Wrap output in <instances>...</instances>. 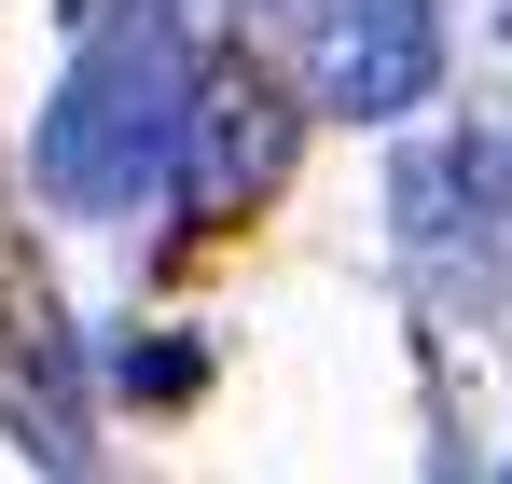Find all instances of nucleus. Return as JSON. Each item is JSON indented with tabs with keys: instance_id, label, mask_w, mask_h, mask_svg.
<instances>
[{
	"instance_id": "nucleus-1",
	"label": "nucleus",
	"mask_w": 512,
	"mask_h": 484,
	"mask_svg": "<svg viewBox=\"0 0 512 484\" xmlns=\"http://www.w3.org/2000/svg\"><path fill=\"white\" fill-rule=\"evenodd\" d=\"M180 97H194L180 14L111 0V14L84 28V56H70V83H56V111H42V139H28V180H42L70 222H125L139 194H167Z\"/></svg>"
},
{
	"instance_id": "nucleus-2",
	"label": "nucleus",
	"mask_w": 512,
	"mask_h": 484,
	"mask_svg": "<svg viewBox=\"0 0 512 484\" xmlns=\"http://www.w3.org/2000/svg\"><path fill=\"white\" fill-rule=\"evenodd\" d=\"M236 28L346 125H388L443 83V14L429 0H236Z\"/></svg>"
},
{
	"instance_id": "nucleus-3",
	"label": "nucleus",
	"mask_w": 512,
	"mask_h": 484,
	"mask_svg": "<svg viewBox=\"0 0 512 484\" xmlns=\"http://www.w3.org/2000/svg\"><path fill=\"white\" fill-rule=\"evenodd\" d=\"M291 97L250 70V56H194V97H180V153H167V194L194 222H236L291 180Z\"/></svg>"
},
{
	"instance_id": "nucleus-4",
	"label": "nucleus",
	"mask_w": 512,
	"mask_h": 484,
	"mask_svg": "<svg viewBox=\"0 0 512 484\" xmlns=\"http://www.w3.org/2000/svg\"><path fill=\"white\" fill-rule=\"evenodd\" d=\"M111 374H125V402H180V388H194L208 360H194V346H125Z\"/></svg>"
},
{
	"instance_id": "nucleus-5",
	"label": "nucleus",
	"mask_w": 512,
	"mask_h": 484,
	"mask_svg": "<svg viewBox=\"0 0 512 484\" xmlns=\"http://www.w3.org/2000/svg\"><path fill=\"white\" fill-rule=\"evenodd\" d=\"M153 14H180V0H153Z\"/></svg>"
}]
</instances>
